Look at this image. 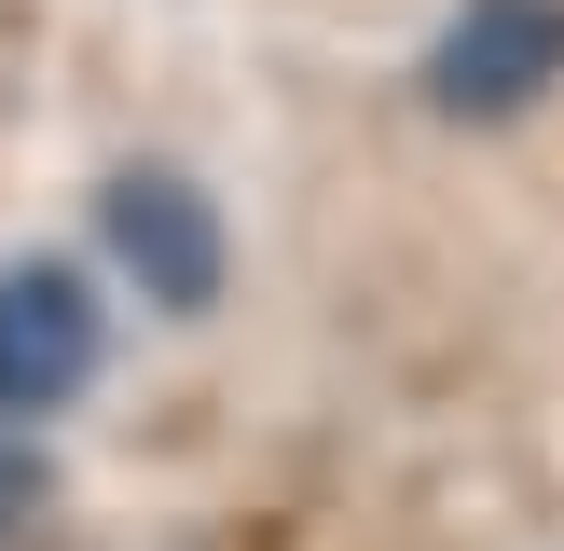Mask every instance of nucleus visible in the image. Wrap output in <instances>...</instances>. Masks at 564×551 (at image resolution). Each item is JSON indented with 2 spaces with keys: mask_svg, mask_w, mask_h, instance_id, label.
I'll return each mask as SVG.
<instances>
[{
  "mask_svg": "<svg viewBox=\"0 0 564 551\" xmlns=\"http://www.w3.org/2000/svg\"><path fill=\"white\" fill-rule=\"evenodd\" d=\"M97 262H124V290L165 303V317H207V303L235 290V235H220L207 180L165 165V152L97 165Z\"/></svg>",
  "mask_w": 564,
  "mask_h": 551,
  "instance_id": "obj_1",
  "label": "nucleus"
},
{
  "mask_svg": "<svg viewBox=\"0 0 564 551\" xmlns=\"http://www.w3.org/2000/svg\"><path fill=\"white\" fill-rule=\"evenodd\" d=\"M413 97H427L441 125H468V138L551 110L564 97V0H455L441 42L413 55Z\"/></svg>",
  "mask_w": 564,
  "mask_h": 551,
  "instance_id": "obj_2",
  "label": "nucleus"
},
{
  "mask_svg": "<svg viewBox=\"0 0 564 551\" xmlns=\"http://www.w3.org/2000/svg\"><path fill=\"white\" fill-rule=\"evenodd\" d=\"M97 372H110L97 262H69V248H28V262H0V428H42V413H69Z\"/></svg>",
  "mask_w": 564,
  "mask_h": 551,
  "instance_id": "obj_3",
  "label": "nucleus"
},
{
  "mask_svg": "<svg viewBox=\"0 0 564 551\" xmlns=\"http://www.w3.org/2000/svg\"><path fill=\"white\" fill-rule=\"evenodd\" d=\"M42 483H55V468H42V455H28V441H0V538H14V523H28V510H42Z\"/></svg>",
  "mask_w": 564,
  "mask_h": 551,
  "instance_id": "obj_4",
  "label": "nucleus"
}]
</instances>
